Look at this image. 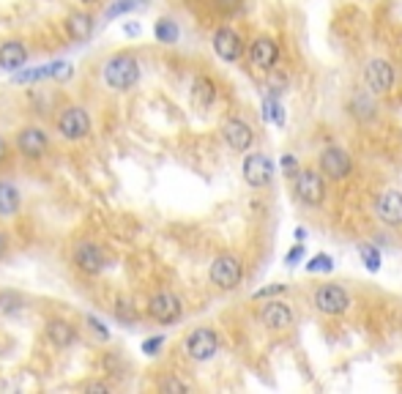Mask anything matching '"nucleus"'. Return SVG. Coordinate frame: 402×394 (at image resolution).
I'll use <instances>...</instances> for the list:
<instances>
[{
	"mask_svg": "<svg viewBox=\"0 0 402 394\" xmlns=\"http://www.w3.org/2000/svg\"><path fill=\"white\" fill-rule=\"evenodd\" d=\"M153 36L162 42V44H176L178 42V25L173 20H159L153 25Z\"/></svg>",
	"mask_w": 402,
	"mask_h": 394,
	"instance_id": "b1692460",
	"label": "nucleus"
},
{
	"mask_svg": "<svg viewBox=\"0 0 402 394\" xmlns=\"http://www.w3.org/2000/svg\"><path fill=\"white\" fill-rule=\"evenodd\" d=\"M124 30H126V36H137V33H140V25L129 23V25H124Z\"/></svg>",
	"mask_w": 402,
	"mask_h": 394,
	"instance_id": "4c0bfd02",
	"label": "nucleus"
},
{
	"mask_svg": "<svg viewBox=\"0 0 402 394\" xmlns=\"http://www.w3.org/2000/svg\"><path fill=\"white\" fill-rule=\"evenodd\" d=\"M44 329H47V340H50L55 348H69V345H74L77 329L69 320H50Z\"/></svg>",
	"mask_w": 402,
	"mask_h": 394,
	"instance_id": "aec40b11",
	"label": "nucleus"
},
{
	"mask_svg": "<svg viewBox=\"0 0 402 394\" xmlns=\"http://www.w3.org/2000/svg\"><path fill=\"white\" fill-rule=\"evenodd\" d=\"M183 350H186V356L195 359V362H208V359H214L216 350H219V337H216L214 329L200 326V329L189 331V337L183 340Z\"/></svg>",
	"mask_w": 402,
	"mask_h": 394,
	"instance_id": "20e7f679",
	"label": "nucleus"
},
{
	"mask_svg": "<svg viewBox=\"0 0 402 394\" xmlns=\"http://www.w3.org/2000/svg\"><path fill=\"white\" fill-rule=\"evenodd\" d=\"M260 320H263V326L271 329V331H285V329L293 326V310H290V304H285V301H279V298H271V301L263 304Z\"/></svg>",
	"mask_w": 402,
	"mask_h": 394,
	"instance_id": "4468645a",
	"label": "nucleus"
},
{
	"mask_svg": "<svg viewBox=\"0 0 402 394\" xmlns=\"http://www.w3.org/2000/svg\"><path fill=\"white\" fill-rule=\"evenodd\" d=\"M312 301H315V310L323 312V315H342V312H348V307H351V296H348V291H345L342 285H337V282L320 285V288L315 291V296H312Z\"/></svg>",
	"mask_w": 402,
	"mask_h": 394,
	"instance_id": "7ed1b4c3",
	"label": "nucleus"
},
{
	"mask_svg": "<svg viewBox=\"0 0 402 394\" xmlns=\"http://www.w3.org/2000/svg\"><path fill=\"white\" fill-rule=\"evenodd\" d=\"M88 326H91V329H93V331L99 334L101 340H107V337H110V331H107V326H104V323H101L99 318H93V315H88Z\"/></svg>",
	"mask_w": 402,
	"mask_h": 394,
	"instance_id": "72a5a7b5",
	"label": "nucleus"
},
{
	"mask_svg": "<svg viewBox=\"0 0 402 394\" xmlns=\"http://www.w3.org/2000/svg\"><path fill=\"white\" fill-rule=\"evenodd\" d=\"M85 389H88V392H110V386H107V383H96V381H93V383H88Z\"/></svg>",
	"mask_w": 402,
	"mask_h": 394,
	"instance_id": "e433bc0d",
	"label": "nucleus"
},
{
	"mask_svg": "<svg viewBox=\"0 0 402 394\" xmlns=\"http://www.w3.org/2000/svg\"><path fill=\"white\" fill-rule=\"evenodd\" d=\"M364 80H367L370 94H377V96H380V94H389V91L394 88L397 74H394V66H391L386 58H375V61L367 63Z\"/></svg>",
	"mask_w": 402,
	"mask_h": 394,
	"instance_id": "0eeeda50",
	"label": "nucleus"
},
{
	"mask_svg": "<svg viewBox=\"0 0 402 394\" xmlns=\"http://www.w3.org/2000/svg\"><path fill=\"white\" fill-rule=\"evenodd\" d=\"M304 255H306V246H304V241H299V244H293L290 249H287V255H285V266H299L304 260Z\"/></svg>",
	"mask_w": 402,
	"mask_h": 394,
	"instance_id": "c85d7f7f",
	"label": "nucleus"
},
{
	"mask_svg": "<svg viewBox=\"0 0 402 394\" xmlns=\"http://www.w3.org/2000/svg\"><path fill=\"white\" fill-rule=\"evenodd\" d=\"M351 113L356 115V118H372L375 115V104H372V99L364 96V94H356L351 101Z\"/></svg>",
	"mask_w": 402,
	"mask_h": 394,
	"instance_id": "393cba45",
	"label": "nucleus"
},
{
	"mask_svg": "<svg viewBox=\"0 0 402 394\" xmlns=\"http://www.w3.org/2000/svg\"><path fill=\"white\" fill-rule=\"evenodd\" d=\"M279 61V44L274 39H268V36H260V39H254L249 44V63L252 66H257V69H263V72H268V69H274Z\"/></svg>",
	"mask_w": 402,
	"mask_h": 394,
	"instance_id": "dca6fc26",
	"label": "nucleus"
},
{
	"mask_svg": "<svg viewBox=\"0 0 402 394\" xmlns=\"http://www.w3.org/2000/svg\"><path fill=\"white\" fill-rule=\"evenodd\" d=\"M66 77H72V63L55 61V63L30 69V72H17L14 74V82L25 85V82H39V80H66Z\"/></svg>",
	"mask_w": 402,
	"mask_h": 394,
	"instance_id": "f3484780",
	"label": "nucleus"
},
{
	"mask_svg": "<svg viewBox=\"0 0 402 394\" xmlns=\"http://www.w3.org/2000/svg\"><path fill=\"white\" fill-rule=\"evenodd\" d=\"M137 6V0H118V3H112L110 8H107V17L110 20H115V17H121V14H126V11H131Z\"/></svg>",
	"mask_w": 402,
	"mask_h": 394,
	"instance_id": "7c9ffc66",
	"label": "nucleus"
},
{
	"mask_svg": "<svg viewBox=\"0 0 402 394\" xmlns=\"http://www.w3.org/2000/svg\"><path fill=\"white\" fill-rule=\"evenodd\" d=\"M287 291V285H282V282H277V285H266V288H260V291H254L252 293V298H277V296H282Z\"/></svg>",
	"mask_w": 402,
	"mask_h": 394,
	"instance_id": "c756f323",
	"label": "nucleus"
},
{
	"mask_svg": "<svg viewBox=\"0 0 402 394\" xmlns=\"http://www.w3.org/2000/svg\"><path fill=\"white\" fill-rule=\"evenodd\" d=\"M3 159H6V140L0 137V162H3Z\"/></svg>",
	"mask_w": 402,
	"mask_h": 394,
	"instance_id": "a19ab883",
	"label": "nucleus"
},
{
	"mask_svg": "<svg viewBox=\"0 0 402 394\" xmlns=\"http://www.w3.org/2000/svg\"><path fill=\"white\" fill-rule=\"evenodd\" d=\"M214 52L227 61V63H233V61H238L241 55H244V39L238 36V30H233V27H219L216 33H214Z\"/></svg>",
	"mask_w": 402,
	"mask_h": 394,
	"instance_id": "ddd939ff",
	"label": "nucleus"
},
{
	"mask_svg": "<svg viewBox=\"0 0 402 394\" xmlns=\"http://www.w3.org/2000/svg\"><path fill=\"white\" fill-rule=\"evenodd\" d=\"M6 249H8V239H6V233H0V260H3Z\"/></svg>",
	"mask_w": 402,
	"mask_h": 394,
	"instance_id": "58836bf2",
	"label": "nucleus"
},
{
	"mask_svg": "<svg viewBox=\"0 0 402 394\" xmlns=\"http://www.w3.org/2000/svg\"><path fill=\"white\" fill-rule=\"evenodd\" d=\"M20 189L8 181H0V217H11L20 211Z\"/></svg>",
	"mask_w": 402,
	"mask_h": 394,
	"instance_id": "5701e85b",
	"label": "nucleus"
},
{
	"mask_svg": "<svg viewBox=\"0 0 402 394\" xmlns=\"http://www.w3.org/2000/svg\"><path fill=\"white\" fill-rule=\"evenodd\" d=\"M79 3H85V6H91V3H96V0H79Z\"/></svg>",
	"mask_w": 402,
	"mask_h": 394,
	"instance_id": "79ce46f5",
	"label": "nucleus"
},
{
	"mask_svg": "<svg viewBox=\"0 0 402 394\" xmlns=\"http://www.w3.org/2000/svg\"><path fill=\"white\" fill-rule=\"evenodd\" d=\"M211 282L222 291H235L244 279V266L235 255H219L214 263H211V271H208Z\"/></svg>",
	"mask_w": 402,
	"mask_h": 394,
	"instance_id": "f03ea898",
	"label": "nucleus"
},
{
	"mask_svg": "<svg viewBox=\"0 0 402 394\" xmlns=\"http://www.w3.org/2000/svg\"><path fill=\"white\" fill-rule=\"evenodd\" d=\"M263 118L271 123H277V126H285V107L279 104V99H266V104H263Z\"/></svg>",
	"mask_w": 402,
	"mask_h": 394,
	"instance_id": "a878e982",
	"label": "nucleus"
},
{
	"mask_svg": "<svg viewBox=\"0 0 402 394\" xmlns=\"http://www.w3.org/2000/svg\"><path fill=\"white\" fill-rule=\"evenodd\" d=\"M241 3H244V0H216V8H222V11L230 14V11H238Z\"/></svg>",
	"mask_w": 402,
	"mask_h": 394,
	"instance_id": "c9c22d12",
	"label": "nucleus"
},
{
	"mask_svg": "<svg viewBox=\"0 0 402 394\" xmlns=\"http://www.w3.org/2000/svg\"><path fill=\"white\" fill-rule=\"evenodd\" d=\"M244 181L254 186V189H263V186H268L271 184V178H274V162L266 156V153H249L247 159H244Z\"/></svg>",
	"mask_w": 402,
	"mask_h": 394,
	"instance_id": "6e6552de",
	"label": "nucleus"
},
{
	"mask_svg": "<svg viewBox=\"0 0 402 394\" xmlns=\"http://www.w3.org/2000/svg\"><path fill=\"white\" fill-rule=\"evenodd\" d=\"M148 312H151V318L156 323H164V326H170V323H176L181 315H183V304H181V298L176 293H170V291H162V293H156L151 298V304H148Z\"/></svg>",
	"mask_w": 402,
	"mask_h": 394,
	"instance_id": "1a4fd4ad",
	"label": "nucleus"
},
{
	"mask_svg": "<svg viewBox=\"0 0 402 394\" xmlns=\"http://www.w3.org/2000/svg\"><path fill=\"white\" fill-rule=\"evenodd\" d=\"M104 82H107V88H112V91H129L137 80H140V63H137V58L134 55H112L107 63H104Z\"/></svg>",
	"mask_w": 402,
	"mask_h": 394,
	"instance_id": "f257e3e1",
	"label": "nucleus"
},
{
	"mask_svg": "<svg viewBox=\"0 0 402 394\" xmlns=\"http://www.w3.org/2000/svg\"><path fill=\"white\" fill-rule=\"evenodd\" d=\"M306 271H309V274H331V271H334V258L326 255V252H320V255H315V258L306 263Z\"/></svg>",
	"mask_w": 402,
	"mask_h": 394,
	"instance_id": "bb28decb",
	"label": "nucleus"
},
{
	"mask_svg": "<svg viewBox=\"0 0 402 394\" xmlns=\"http://www.w3.org/2000/svg\"><path fill=\"white\" fill-rule=\"evenodd\" d=\"M159 389H162V392H189V383H183V381H178V378H164V381L159 383Z\"/></svg>",
	"mask_w": 402,
	"mask_h": 394,
	"instance_id": "2f4dec72",
	"label": "nucleus"
},
{
	"mask_svg": "<svg viewBox=\"0 0 402 394\" xmlns=\"http://www.w3.org/2000/svg\"><path fill=\"white\" fill-rule=\"evenodd\" d=\"M27 61V47L22 42H3L0 44V69L6 72H20Z\"/></svg>",
	"mask_w": 402,
	"mask_h": 394,
	"instance_id": "6ab92c4d",
	"label": "nucleus"
},
{
	"mask_svg": "<svg viewBox=\"0 0 402 394\" xmlns=\"http://www.w3.org/2000/svg\"><path fill=\"white\" fill-rule=\"evenodd\" d=\"M58 132L66 140H82V137H88L91 134V115H88V110H82V107H66L58 115Z\"/></svg>",
	"mask_w": 402,
	"mask_h": 394,
	"instance_id": "423d86ee",
	"label": "nucleus"
},
{
	"mask_svg": "<svg viewBox=\"0 0 402 394\" xmlns=\"http://www.w3.org/2000/svg\"><path fill=\"white\" fill-rule=\"evenodd\" d=\"M162 345H164V337H162V334H156V337H148V340L143 343V353H145V356H156Z\"/></svg>",
	"mask_w": 402,
	"mask_h": 394,
	"instance_id": "473e14b6",
	"label": "nucleus"
},
{
	"mask_svg": "<svg viewBox=\"0 0 402 394\" xmlns=\"http://www.w3.org/2000/svg\"><path fill=\"white\" fill-rule=\"evenodd\" d=\"M222 137H225V143L233 148V151H249L252 140H254L252 126L247 121H241V118H230V121H225V126H222Z\"/></svg>",
	"mask_w": 402,
	"mask_h": 394,
	"instance_id": "a211bd4d",
	"label": "nucleus"
},
{
	"mask_svg": "<svg viewBox=\"0 0 402 394\" xmlns=\"http://www.w3.org/2000/svg\"><path fill=\"white\" fill-rule=\"evenodd\" d=\"M353 170V162H351V153L345 148H326L320 153V172L331 178V181H342L348 178Z\"/></svg>",
	"mask_w": 402,
	"mask_h": 394,
	"instance_id": "9b49d317",
	"label": "nucleus"
},
{
	"mask_svg": "<svg viewBox=\"0 0 402 394\" xmlns=\"http://www.w3.org/2000/svg\"><path fill=\"white\" fill-rule=\"evenodd\" d=\"M74 266L82 271V274H99V271L107 266V258H104L99 244H93V241H79V244L74 246Z\"/></svg>",
	"mask_w": 402,
	"mask_h": 394,
	"instance_id": "2eb2a0df",
	"label": "nucleus"
},
{
	"mask_svg": "<svg viewBox=\"0 0 402 394\" xmlns=\"http://www.w3.org/2000/svg\"><path fill=\"white\" fill-rule=\"evenodd\" d=\"M358 255H361V260H364V266H367V271H372V274H377L380 271V252H377L375 246H358Z\"/></svg>",
	"mask_w": 402,
	"mask_h": 394,
	"instance_id": "cd10ccee",
	"label": "nucleus"
},
{
	"mask_svg": "<svg viewBox=\"0 0 402 394\" xmlns=\"http://www.w3.org/2000/svg\"><path fill=\"white\" fill-rule=\"evenodd\" d=\"M375 217L386 227H402V192L386 189L375 197Z\"/></svg>",
	"mask_w": 402,
	"mask_h": 394,
	"instance_id": "9d476101",
	"label": "nucleus"
},
{
	"mask_svg": "<svg viewBox=\"0 0 402 394\" xmlns=\"http://www.w3.org/2000/svg\"><path fill=\"white\" fill-rule=\"evenodd\" d=\"M17 148H20V153L27 156V159H41V156L47 153V148H50V137H47V132L39 129V126H25V129L17 134Z\"/></svg>",
	"mask_w": 402,
	"mask_h": 394,
	"instance_id": "f8f14e48",
	"label": "nucleus"
},
{
	"mask_svg": "<svg viewBox=\"0 0 402 394\" xmlns=\"http://www.w3.org/2000/svg\"><path fill=\"white\" fill-rule=\"evenodd\" d=\"M293 236H296V241H304V239H306V227H296Z\"/></svg>",
	"mask_w": 402,
	"mask_h": 394,
	"instance_id": "ea45409f",
	"label": "nucleus"
},
{
	"mask_svg": "<svg viewBox=\"0 0 402 394\" xmlns=\"http://www.w3.org/2000/svg\"><path fill=\"white\" fill-rule=\"evenodd\" d=\"M296 197L304 205H320L326 200V184L318 170H299L296 172Z\"/></svg>",
	"mask_w": 402,
	"mask_h": 394,
	"instance_id": "39448f33",
	"label": "nucleus"
},
{
	"mask_svg": "<svg viewBox=\"0 0 402 394\" xmlns=\"http://www.w3.org/2000/svg\"><path fill=\"white\" fill-rule=\"evenodd\" d=\"M66 33H69L74 42L91 39V33H93V17L85 14V11H72V14L66 17Z\"/></svg>",
	"mask_w": 402,
	"mask_h": 394,
	"instance_id": "412c9836",
	"label": "nucleus"
},
{
	"mask_svg": "<svg viewBox=\"0 0 402 394\" xmlns=\"http://www.w3.org/2000/svg\"><path fill=\"white\" fill-rule=\"evenodd\" d=\"M214 101H216V85H214V80L195 77V82H192V104L197 110H208Z\"/></svg>",
	"mask_w": 402,
	"mask_h": 394,
	"instance_id": "4be33fe9",
	"label": "nucleus"
},
{
	"mask_svg": "<svg viewBox=\"0 0 402 394\" xmlns=\"http://www.w3.org/2000/svg\"><path fill=\"white\" fill-rule=\"evenodd\" d=\"M279 165H282V170L285 172H293V175L299 172V162H296V156H290V153H287V156H282V162H279Z\"/></svg>",
	"mask_w": 402,
	"mask_h": 394,
	"instance_id": "f704fd0d",
	"label": "nucleus"
}]
</instances>
